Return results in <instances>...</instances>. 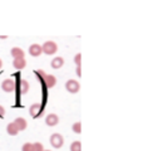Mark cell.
<instances>
[{"mask_svg": "<svg viewBox=\"0 0 157 151\" xmlns=\"http://www.w3.org/2000/svg\"><path fill=\"white\" fill-rule=\"evenodd\" d=\"M43 79H44V83H45V86L48 88H53L57 84V78H56V76H53V74H45V77Z\"/></svg>", "mask_w": 157, "mask_h": 151, "instance_id": "cell-11", "label": "cell"}, {"mask_svg": "<svg viewBox=\"0 0 157 151\" xmlns=\"http://www.w3.org/2000/svg\"><path fill=\"white\" fill-rule=\"evenodd\" d=\"M72 130H73V132H75V134H81V132H82V123H81V122L73 123Z\"/></svg>", "mask_w": 157, "mask_h": 151, "instance_id": "cell-16", "label": "cell"}, {"mask_svg": "<svg viewBox=\"0 0 157 151\" xmlns=\"http://www.w3.org/2000/svg\"><path fill=\"white\" fill-rule=\"evenodd\" d=\"M13 122L17 125V127H18L19 132H20V131H24V130H27V127H28V122H27V120L23 118V117H17Z\"/></svg>", "mask_w": 157, "mask_h": 151, "instance_id": "cell-10", "label": "cell"}, {"mask_svg": "<svg viewBox=\"0 0 157 151\" xmlns=\"http://www.w3.org/2000/svg\"><path fill=\"white\" fill-rule=\"evenodd\" d=\"M81 59H82V54H81V53L75 54V57H74V63L77 64V67H81Z\"/></svg>", "mask_w": 157, "mask_h": 151, "instance_id": "cell-19", "label": "cell"}, {"mask_svg": "<svg viewBox=\"0 0 157 151\" xmlns=\"http://www.w3.org/2000/svg\"><path fill=\"white\" fill-rule=\"evenodd\" d=\"M21 151H33V149H32V142H25V144L21 146Z\"/></svg>", "mask_w": 157, "mask_h": 151, "instance_id": "cell-18", "label": "cell"}, {"mask_svg": "<svg viewBox=\"0 0 157 151\" xmlns=\"http://www.w3.org/2000/svg\"><path fill=\"white\" fill-rule=\"evenodd\" d=\"M32 149H33V151H44V147H43L42 142H34V144H32Z\"/></svg>", "mask_w": 157, "mask_h": 151, "instance_id": "cell-17", "label": "cell"}, {"mask_svg": "<svg viewBox=\"0 0 157 151\" xmlns=\"http://www.w3.org/2000/svg\"><path fill=\"white\" fill-rule=\"evenodd\" d=\"M13 67L15 69H24L27 67V60L25 58H20V59H13Z\"/></svg>", "mask_w": 157, "mask_h": 151, "instance_id": "cell-12", "label": "cell"}, {"mask_svg": "<svg viewBox=\"0 0 157 151\" xmlns=\"http://www.w3.org/2000/svg\"><path fill=\"white\" fill-rule=\"evenodd\" d=\"M79 82L75 81V79H68L67 82H65V90H67L69 93H77L78 91H79Z\"/></svg>", "mask_w": 157, "mask_h": 151, "instance_id": "cell-4", "label": "cell"}, {"mask_svg": "<svg viewBox=\"0 0 157 151\" xmlns=\"http://www.w3.org/2000/svg\"><path fill=\"white\" fill-rule=\"evenodd\" d=\"M57 50H58V45L56 42L53 41H47L43 45H42V52L44 54H48V56H52V54H54L57 53Z\"/></svg>", "mask_w": 157, "mask_h": 151, "instance_id": "cell-1", "label": "cell"}, {"mask_svg": "<svg viewBox=\"0 0 157 151\" xmlns=\"http://www.w3.org/2000/svg\"><path fill=\"white\" fill-rule=\"evenodd\" d=\"M44 151H52V150H44Z\"/></svg>", "mask_w": 157, "mask_h": 151, "instance_id": "cell-23", "label": "cell"}, {"mask_svg": "<svg viewBox=\"0 0 157 151\" xmlns=\"http://www.w3.org/2000/svg\"><path fill=\"white\" fill-rule=\"evenodd\" d=\"M10 54L13 57V59H20V58H24L25 53H24V50L19 47H14V48H11L10 49Z\"/></svg>", "mask_w": 157, "mask_h": 151, "instance_id": "cell-8", "label": "cell"}, {"mask_svg": "<svg viewBox=\"0 0 157 151\" xmlns=\"http://www.w3.org/2000/svg\"><path fill=\"white\" fill-rule=\"evenodd\" d=\"M71 151H82V144H81V141H73L71 144Z\"/></svg>", "mask_w": 157, "mask_h": 151, "instance_id": "cell-15", "label": "cell"}, {"mask_svg": "<svg viewBox=\"0 0 157 151\" xmlns=\"http://www.w3.org/2000/svg\"><path fill=\"white\" fill-rule=\"evenodd\" d=\"M43 112V106L40 103H33L29 108V113L33 118H38Z\"/></svg>", "mask_w": 157, "mask_h": 151, "instance_id": "cell-6", "label": "cell"}, {"mask_svg": "<svg viewBox=\"0 0 157 151\" xmlns=\"http://www.w3.org/2000/svg\"><path fill=\"white\" fill-rule=\"evenodd\" d=\"M6 132H8L10 136H17V135L19 134V130H18L17 125H15L14 122H10V123H8V126H6Z\"/></svg>", "mask_w": 157, "mask_h": 151, "instance_id": "cell-14", "label": "cell"}, {"mask_svg": "<svg viewBox=\"0 0 157 151\" xmlns=\"http://www.w3.org/2000/svg\"><path fill=\"white\" fill-rule=\"evenodd\" d=\"M63 64H64V59L62 57H54L53 59H52V62H50L52 68H54V69H59Z\"/></svg>", "mask_w": 157, "mask_h": 151, "instance_id": "cell-13", "label": "cell"}, {"mask_svg": "<svg viewBox=\"0 0 157 151\" xmlns=\"http://www.w3.org/2000/svg\"><path fill=\"white\" fill-rule=\"evenodd\" d=\"M49 141H50V145L53 146L54 149H60L63 146V144H64V138H63V136L60 134H53L50 136Z\"/></svg>", "mask_w": 157, "mask_h": 151, "instance_id": "cell-2", "label": "cell"}, {"mask_svg": "<svg viewBox=\"0 0 157 151\" xmlns=\"http://www.w3.org/2000/svg\"><path fill=\"white\" fill-rule=\"evenodd\" d=\"M5 115V108L3 106H0V118H3Z\"/></svg>", "mask_w": 157, "mask_h": 151, "instance_id": "cell-20", "label": "cell"}, {"mask_svg": "<svg viewBox=\"0 0 157 151\" xmlns=\"http://www.w3.org/2000/svg\"><path fill=\"white\" fill-rule=\"evenodd\" d=\"M15 90L18 95H25L29 91V83L27 79H19L18 83H15Z\"/></svg>", "mask_w": 157, "mask_h": 151, "instance_id": "cell-3", "label": "cell"}, {"mask_svg": "<svg viewBox=\"0 0 157 151\" xmlns=\"http://www.w3.org/2000/svg\"><path fill=\"white\" fill-rule=\"evenodd\" d=\"M75 73H77V76H79V77H81V67L75 68Z\"/></svg>", "mask_w": 157, "mask_h": 151, "instance_id": "cell-21", "label": "cell"}, {"mask_svg": "<svg viewBox=\"0 0 157 151\" xmlns=\"http://www.w3.org/2000/svg\"><path fill=\"white\" fill-rule=\"evenodd\" d=\"M58 122H59V117H58V115H56V113H49V115L45 117V123H47V126H49V127L57 126Z\"/></svg>", "mask_w": 157, "mask_h": 151, "instance_id": "cell-7", "label": "cell"}, {"mask_svg": "<svg viewBox=\"0 0 157 151\" xmlns=\"http://www.w3.org/2000/svg\"><path fill=\"white\" fill-rule=\"evenodd\" d=\"M43 52H42V45L40 44H36V43H34V44H32L30 47H29V54L30 56H33V57H39Z\"/></svg>", "mask_w": 157, "mask_h": 151, "instance_id": "cell-9", "label": "cell"}, {"mask_svg": "<svg viewBox=\"0 0 157 151\" xmlns=\"http://www.w3.org/2000/svg\"><path fill=\"white\" fill-rule=\"evenodd\" d=\"M2 67H3V60L0 59V69H2Z\"/></svg>", "mask_w": 157, "mask_h": 151, "instance_id": "cell-22", "label": "cell"}, {"mask_svg": "<svg viewBox=\"0 0 157 151\" xmlns=\"http://www.w3.org/2000/svg\"><path fill=\"white\" fill-rule=\"evenodd\" d=\"M2 90H3L4 92H6V93H10V92H13V91H15V82L13 81L11 78L4 79L3 83H2Z\"/></svg>", "mask_w": 157, "mask_h": 151, "instance_id": "cell-5", "label": "cell"}]
</instances>
